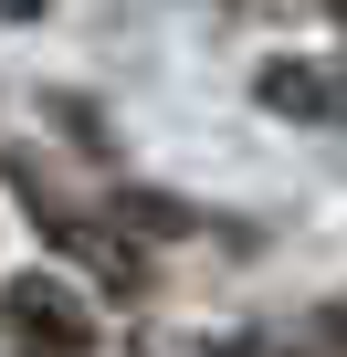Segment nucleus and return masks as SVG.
I'll use <instances>...</instances> for the list:
<instances>
[{"label":"nucleus","mask_w":347,"mask_h":357,"mask_svg":"<svg viewBox=\"0 0 347 357\" xmlns=\"http://www.w3.org/2000/svg\"><path fill=\"white\" fill-rule=\"evenodd\" d=\"M0 305H11V326H22V336H43V347H84V315H74V294H64L53 273H22Z\"/></svg>","instance_id":"obj_1"},{"label":"nucleus","mask_w":347,"mask_h":357,"mask_svg":"<svg viewBox=\"0 0 347 357\" xmlns=\"http://www.w3.org/2000/svg\"><path fill=\"white\" fill-rule=\"evenodd\" d=\"M158 357H232V347H158Z\"/></svg>","instance_id":"obj_2"}]
</instances>
